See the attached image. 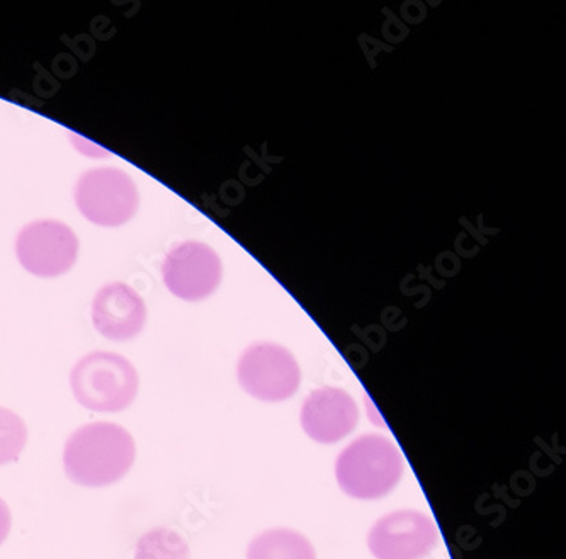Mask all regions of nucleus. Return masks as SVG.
Masks as SVG:
<instances>
[{"mask_svg":"<svg viewBox=\"0 0 566 559\" xmlns=\"http://www.w3.org/2000/svg\"><path fill=\"white\" fill-rule=\"evenodd\" d=\"M405 475V457L391 439L363 434L335 460L338 488L354 500L371 502L388 495Z\"/></svg>","mask_w":566,"mask_h":559,"instance_id":"nucleus-2","label":"nucleus"},{"mask_svg":"<svg viewBox=\"0 0 566 559\" xmlns=\"http://www.w3.org/2000/svg\"><path fill=\"white\" fill-rule=\"evenodd\" d=\"M137 460V444L115 422L82 425L66 439L63 467L66 478L78 486L103 488L122 482Z\"/></svg>","mask_w":566,"mask_h":559,"instance_id":"nucleus-1","label":"nucleus"},{"mask_svg":"<svg viewBox=\"0 0 566 559\" xmlns=\"http://www.w3.org/2000/svg\"><path fill=\"white\" fill-rule=\"evenodd\" d=\"M91 317L97 334L111 342L137 339L147 325V303L135 287L126 283H109L97 291L91 306Z\"/></svg>","mask_w":566,"mask_h":559,"instance_id":"nucleus-10","label":"nucleus"},{"mask_svg":"<svg viewBox=\"0 0 566 559\" xmlns=\"http://www.w3.org/2000/svg\"><path fill=\"white\" fill-rule=\"evenodd\" d=\"M359 407L343 388L324 387L303 401L300 423L316 444H337L349 437L359 423Z\"/></svg>","mask_w":566,"mask_h":559,"instance_id":"nucleus-9","label":"nucleus"},{"mask_svg":"<svg viewBox=\"0 0 566 559\" xmlns=\"http://www.w3.org/2000/svg\"><path fill=\"white\" fill-rule=\"evenodd\" d=\"M245 559H316V549L300 530L274 527L249 542Z\"/></svg>","mask_w":566,"mask_h":559,"instance_id":"nucleus-11","label":"nucleus"},{"mask_svg":"<svg viewBox=\"0 0 566 559\" xmlns=\"http://www.w3.org/2000/svg\"><path fill=\"white\" fill-rule=\"evenodd\" d=\"M135 559H189L188 541L177 530L169 527H155L138 539Z\"/></svg>","mask_w":566,"mask_h":559,"instance_id":"nucleus-12","label":"nucleus"},{"mask_svg":"<svg viewBox=\"0 0 566 559\" xmlns=\"http://www.w3.org/2000/svg\"><path fill=\"white\" fill-rule=\"evenodd\" d=\"M75 204L85 220L103 229L126 225L140 208V192L126 170L94 167L78 177Z\"/></svg>","mask_w":566,"mask_h":559,"instance_id":"nucleus-4","label":"nucleus"},{"mask_svg":"<svg viewBox=\"0 0 566 559\" xmlns=\"http://www.w3.org/2000/svg\"><path fill=\"white\" fill-rule=\"evenodd\" d=\"M77 233L59 220H36L19 230L15 255L27 273L43 280L63 276L78 259Z\"/></svg>","mask_w":566,"mask_h":559,"instance_id":"nucleus-6","label":"nucleus"},{"mask_svg":"<svg viewBox=\"0 0 566 559\" xmlns=\"http://www.w3.org/2000/svg\"><path fill=\"white\" fill-rule=\"evenodd\" d=\"M438 539L434 520L416 508H400L376 520L366 542L375 559H423Z\"/></svg>","mask_w":566,"mask_h":559,"instance_id":"nucleus-7","label":"nucleus"},{"mask_svg":"<svg viewBox=\"0 0 566 559\" xmlns=\"http://www.w3.org/2000/svg\"><path fill=\"white\" fill-rule=\"evenodd\" d=\"M28 428L12 410L0 407V466L12 463L27 447Z\"/></svg>","mask_w":566,"mask_h":559,"instance_id":"nucleus-13","label":"nucleus"},{"mask_svg":"<svg viewBox=\"0 0 566 559\" xmlns=\"http://www.w3.org/2000/svg\"><path fill=\"white\" fill-rule=\"evenodd\" d=\"M12 527V516L11 510H9L8 504H6L2 498H0V546L4 545L6 539L9 538V532H11Z\"/></svg>","mask_w":566,"mask_h":559,"instance_id":"nucleus-14","label":"nucleus"},{"mask_svg":"<svg viewBox=\"0 0 566 559\" xmlns=\"http://www.w3.org/2000/svg\"><path fill=\"white\" fill-rule=\"evenodd\" d=\"M220 255L201 242H182L170 249L163 262V280L170 295L182 302H202L220 286Z\"/></svg>","mask_w":566,"mask_h":559,"instance_id":"nucleus-8","label":"nucleus"},{"mask_svg":"<svg viewBox=\"0 0 566 559\" xmlns=\"http://www.w3.org/2000/svg\"><path fill=\"white\" fill-rule=\"evenodd\" d=\"M71 388L84 409L119 413L137 400L140 376L122 354L94 350L78 359L72 369Z\"/></svg>","mask_w":566,"mask_h":559,"instance_id":"nucleus-3","label":"nucleus"},{"mask_svg":"<svg viewBox=\"0 0 566 559\" xmlns=\"http://www.w3.org/2000/svg\"><path fill=\"white\" fill-rule=\"evenodd\" d=\"M237 379L247 394L264 403L290 400L302 384V369L286 347L258 342L247 347L237 365Z\"/></svg>","mask_w":566,"mask_h":559,"instance_id":"nucleus-5","label":"nucleus"}]
</instances>
